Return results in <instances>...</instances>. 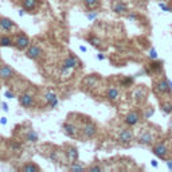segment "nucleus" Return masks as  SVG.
<instances>
[{
    "instance_id": "1",
    "label": "nucleus",
    "mask_w": 172,
    "mask_h": 172,
    "mask_svg": "<svg viewBox=\"0 0 172 172\" xmlns=\"http://www.w3.org/2000/svg\"><path fill=\"white\" fill-rule=\"evenodd\" d=\"M14 44L18 50H26L27 47H30V39L26 35H19Z\"/></svg>"
},
{
    "instance_id": "2",
    "label": "nucleus",
    "mask_w": 172,
    "mask_h": 172,
    "mask_svg": "<svg viewBox=\"0 0 172 172\" xmlns=\"http://www.w3.org/2000/svg\"><path fill=\"white\" fill-rule=\"evenodd\" d=\"M118 140H120V143L124 144V145L129 144L133 140V133H132V131H129V129L121 131V133H120V136H118Z\"/></svg>"
},
{
    "instance_id": "3",
    "label": "nucleus",
    "mask_w": 172,
    "mask_h": 172,
    "mask_svg": "<svg viewBox=\"0 0 172 172\" xmlns=\"http://www.w3.org/2000/svg\"><path fill=\"white\" fill-rule=\"evenodd\" d=\"M96 133H97V126L93 125V124H88V125H85L83 129H82V134H83V137H86V139L94 137Z\"/></svg>"
},
{
    "instance_id": "4",
    "label": "nucleus",
    "mask_w": 172,
    "mask_h": 172,
    "mask_svg": "<svg viewBox=\"0 0 172 172\" xmlns=\"http://www.w3.org/2000/svg\"><path fill=\"white\" fill-rule=\"evenodd\" d=\"M41 55H42V49L39 46H36V44L28 47V50H27V57L31 59H38Z\"/></svg>"
},
{
    "instance_id": "5",
    "label": "nucleus",
    "mask_w": 172,
    "mask_h": 172,
    "mask_svg": "<svg viewBox=\"0 0 172 172\" xmlns=\"http://www.w3.org/2000/svg\"><path fill=\"white\" fill-rule=\"evenodd\" d=\"M19 102H20V105L24 106V108H30V106L34 105V98L30 94H22L19 97Z\"/></svg>"
},
{
    "instance_id": "6",
    "label": "nucleus",
    "mask_w": 172,
    "mask_h": 172,
    "mask_svg": "<svg viewBox=\"0 0 172 172\" xmlns=\"http://www.w3.org/2000/svg\"><path fill=\"white\" fill-rule=\"evenodd\" d=\"M77 66H79V61L75 57H67L63 61V67L66 69H75Z\"/></svg>"
},
{
    "instance_id": "7",
    "label": "nucleus",
    "mask_w": 172,
    "mask_h": 172,
    "mask_svg": "<svg viewBox=\"0 0 172 172\" xmlns=\"http://www.w3.org/2000/svg\"><path fill=\"white\" fill-rule=\"evenodd\" d=\"M153 153L160 159H164L167 155V147L164 144H157V145L153 148Z\"/></svg>"
},
{
    "instance_id": "8",
    "label": "nucleus",
    "mask_w": 172,
    "mask_h": 172,
    "mask_svg": "<svg viewBox=\"0 0 172 172\" xmlns=\"http://www.w3.org/2000/svg\"><path fill=\"white\" fill-rule=\"evenodd\" d=\"M139 120H140V117H139V113H136V112H132V113H129L128 116L125 117V123L128 124V125L133 126V125H136V124L139 123Z\"/></svg>"
},
{
    "instance_id": "9",
    "label": "nucleus",
    "mask_w": 172,
    "mask_h": 172,
    "mask_svg": "<svg viewBox=\"0 0 172 172\" xmlns=\"http://www.w3.org/2000/svg\"><path fill=\"white\" fill-rule=\"evenodd\" d=\"M66 155L70 163H74V161L78 159V149L75 147H67V151H66Z\"/></svg>"
},
{
    "instance_id": "10",
    "label": "nucleus",
    "mask_w": 172,
    "mask_h": 172,
    "mask_svg": "<svg viewBox=\"0 0 172 172\" xmlns=\"http://www.w3.org/2000/svg\"><path fill=\"white\" fill-rule=\"evenodd\" d=\"M14 75V69L9 66H3L0 69V78L3 79H8Z\"/></svg>"
},
{
    "instance_id": "11",
    "label": "nucleus",
    "mask_w": 172,
    "mask_h": 172,
    "mask_svg": "<svg viewBox=\"0 0 172 172\" xmlns=\"http://www.w3.org/2000/svg\"><path fill=\"white\" fill-rule=\"evenodd\" d=\"M156 90L160 91V93H167L168 90H171V85H169V81H167V79H163V81H160L157 85H156Z\"/></svg>"
},
{
    "instance_id": "12",
    "label": "nucleus",
    "mask_w": 172,
    "mask_h": 172,
    "mask_svg": "<svg viewBox=\"0 0 172 172\" xmlns=\"http://www.w3.org/2000/svg\"><path fill=\"white\" fill-rule=\"evenodd\" d=\"M155 140V137L152 133H149V132H145V133H143L140 136V139H139V141H140L141 144H145V145H149V144H152Z\"/></svg>"
},
{
    "instance_id": "13",
    "label": "nucleus",
    "mask_w": 172,
    "mask_h": 172,
    "mask_svg": "<svg viewBox=\"0 0 172 172\" xmlns=\"http://www.w3.org/2000/svg\"><path fill=\"white\" fill-rule=\"evenodd\" d=\"M14 22L11 19H7V18H0V28L4 30V31H8L14 27Z\"/></svg>"
},
{
    "instance_id": "14",
    "label": "nucleus",
    "mask_w": 172,
    "mask_h": 172,
    "mask_svg": "<svg viewBox=\"0 0 172 172\" xmlns=\"http://www.w3.org/2000/svg\"><path fill=\"white\" fill-rule=\"evenodd\" d=\"M113 11L116 12V14H125V12L128 11V7H126V4H124L123 1H116V3L113 4Z\"/></svg>"
},
{
    "instance_id": "15",
    "label": "nucleus",
    "mask_w": 172,
    "mask_h": 172,
    "mask_svg": "<svg viewBox=\"0 0 172 172\" xmlns=\"http://www.w3.org/2000/svg\"><path fill=\"white\" fill-rule=\"evenodd\" d=\"M44 98H46L47 104H49L51 108H55V106L58 105V98H57V96L54 93H46Z\"/></svg>"
},
{
    "instance_id": "16",
    "label": "nucleus",
    "mask_w": 172,
    "mask_h": 172,
    "mask_svg": "<svg viewBox=\"0 0 172 172\" xmlns=\"http://www.w3.org/2000/svg\"><path fill=\"white\" fill-rule=\"evenodd\" d=\"M63 132L67 134V136H75L77 134V128L73 125V124H63Z\"/></svg>"
},
{
    "instance_id": "17",
    "label": "nucleus",
    "mask_w": 172,
    "mask_h": 172,
    "mask_svg": "<svg viewBox=\"0 0 172 172\" xmlns=\"http://www.w3.org/2000/svg\"><path fill=\"white\" fill-rule=\"evenodd\" d=\"M118 97H120V93H118V90H117L116 88H109V90H108V98L110 99V101H117L118 99Z\"/></svg>"
},
{
    "instance_id": "18",
    "label": "nucleus",
    "mask_w": 172,
    "mask_h": 172,
    "mask_svg": "<svg viewBox=\"0 0 172 172\" xmlns=\"http://www.w3.org/2000/svg\"><path fill=\"white\" fill-rule=\"evenodd\" d=\"M36 4H38L36 0H23V8L28 9V11H31V9L35 8Z\"/></svg>"
},
{
    "instance_id": "19",
    "label": "nucleus",
    "mask_w": 172,
    "mask_h": 172,
    "mask_svg": "<svg viewBox=\"0 0 172 172\" xmlns=\"http://www.w3.org/2000/svg\"><path fill=\"white\" fill-rule=\"evenodd\" d=\"M26 140L30 141V143H36V141H38V133H36L35 131H32V129H31L30 132H27Z\"/></svg>"
},
{
    "instance_id": "20",
    "label": "nucleus",
    "mask_w": 172,
    "mask_h": 172,
    "mask_svg": "<svg viewBox=\"0 0 172 172\" xmlns=\"http://www.w3.org/2000/svg\"><path fill=\"white\" fill-rule=\"evenodd\" d=\"M22 171H26V172H39L41 169H39V167L35 165V164H26V165L22 167Z\"/></svg>"
},
{
    "instance_id": "21",
    "label": "nucleus",
    "mask_w": 172,
    "mask_h": 172,
    "mask_svg": "<svg viewBox=\"0 0 172 172\" xmlns=\"http://www.w3.org/2000/svg\"><path fill=\"white\" fill-rule=\"evenodd\" d=\"M83 3L88 8H96L99 4V0H83Z\"/></svg>"
},
{
    "instance_id": "22",
    "label": "nucleus",
    "mask_w": 172,
    "mask_h": 172,
    "mask_svg": "<svg viewBox=\"0 0 172 172\" xmlns=\"http://www.w3.org/2000/svg\"><path fill=\"white\" fill-rule=\"evenodd\" d=\"M12 39L9 36H0V46H11Z\"/></svg>"
},
{
    "instance_id": "23",
    "label": "nucleus",
    "mask_w": 172,
    "mask_h": 172,
    "mask_svg": "<svg viewBox=\"0 0 172 172\" xmlns=\"http://www.w3.org/2000/svg\"><path fill=\"white\" fill-rule=\"evenodd\" d=\"M83 168H85V167L82 165V164H77V161H74V163L70 165V168H69V169H70V171H82Z\"/></svg>"
},
{
    "instance_id": "24",
    "label": "nucleus",
    "mask_w": 172,
    "mask_h": 172,
    "mask_svg": "<svg viewBox=\"0 0 172 172\" xmlns=\"http://www.w3.org/2000/svg\"><path fill=\"white\" fill-rule=\"evenodd\" d=\"M89 42H90L94 47H99V44H101V41H99L98 38H89Z\"/></svg>"
},
{
    "instance_id": "25",
    "label": "nucleus",
    "mask_w": 172,
    "mask_h": 172,
    "mask_svg": "<svg viewBox=\"0 0 172 172\" xmlns=\"http://www.w3.org/2000/svg\"><path fill=\"white\" fill-rule=\"evenodd\" d=\"M151 67L153 69V70H156V71H160L161 70V63H160V62H153V63L151 65Z\"/></svg>"
},
{
    "instance_id": "26",
    "label": "nucleus",
    "mask_w": 172,
    "mask_h": 172,
    "mask_svg": "<svg viewBox=\"0 0 172 172\" xmlns=\"http://www.w3.org/2000/svg\"><path fill=\"white\" fill-rule=\"evenodd\" d=\"M132 81H133L132 78H125V79L121 81V83H123V86H129V85L132 83Z\"/></svg>"
},
{
    "instance_id": "27",
    "label": "nucleus",
    "mask_w": 172,
    "mask_h": 172,
    "mask_svg": "<svg viewBox=\"0 0 172 172\" xmlns=\"http://www.w3.org/2000/svg\"><path fill=\"white\" fill-rule=\"evenodd\" d=\"M149 57H151L152 59H156V58H157V53H156V50L152 49V50H151V53H149Z\"/></svg>"
},
{
    "instance_id": "28",
    "label": "nucleus",
    "mask_w": 172,
    "mask_h": 172,
    "mask_svg": "<svg viewBox=\"0 0 172 172\" xmlns=\"http://www.w3.org/2000/svg\"><path fill=\"white\" fill-rule=\"evenodd\" d=\"M50 160H53V161H58V155H57L55 152H53V153L50 155Z\"/></svg>"
},
{
    "instance_id": "29",
    "label": "nucleus",
    "mask_w": 172,
    "mask_h": 172,
    "mask_svg": "<svg viewBox=\"0 0 172 172\" xmlns=\"http://www.w3.org/2000/svg\"><path fill=\"white\" fill-rule=\"evenodd\" d=\"M163 110L167 112V113H172V105H164Z\"/></svg>"
},
{
    "instance_id": "30",
    "label": "nucleus",
    "mask_w": 172,
    "mask_h": 172,
    "mask_svg": "<svg viewBox=\"0 0 172 172\" xmlns=\"http://www.w3.org/2000/svg\"><path fill=\"white\" fill-rule=\"evenodd\" d=\"M90 171H93V172H96V171H102V168L99 165H93V167H90Z\"/></svg>"
},
{
    "instance_id": "31",
    "label": "nucleus",
    "mask_w": 172,
    "mask_h": 172,
    "mask_svg": "<svg viewBox=\"0 0 172 172\" xmlns=\"http://www.w3.org/2000/svg\"><path fill=\"white\" fill-rule=\"evenodd\" d=\"M97 15H98V14H97V11H96V12H93V14H88V18L90 19V20H93V19L97 18Z\"/></svg>"
},
{
    "instance_id": "32",
    "label": "nucleus",
    "mask_w": 172,
    "mask_h": 172,
    "mask_svg": "<svg viewBox=\"0 0 172 172\" xmlns=\"http://www.w3.org/2000/svg\"><path fill=\"white\" fill-rule=\"evenodd\" d=\"M160 7H161V9H164V11H167V12L171 11V8H169V7H165L163 3H160Z\"/></svg>"
},
{
    "instance_id": "33",
    "label": "nucleus",
    "mask_w": 172,
    "mask_h": 172,
    "mask_svg": "<svg viewBox=\"0 0 172 172\" xmlns=\"http://www.w3.org/2000/svg\"><path fill=\"white\" fill-rule=\"evenodd\" d=\"M6 97L7 98H12V97H14V93H12V91H6Z\"/></svg>"
},
{
    "instance_id": "34",
    "label": "nucleus",
    "mask_w": 172,
    "mask_h": 172,
    "mask_svg": "<svg viewBox=\"0 0 172 172\" xmlns=\"http://www.w3.org/2000/svg\"><path fill=\"white\" fill-rule=\"evenodd\" d=\"M1 106H3V110L4 112H8V105H7V104H4V102H3V104H1Z\"/></svg>"
},
{
    "instance_id": "35",
    "label": "nucleus",
    "mask_w": 172,
    "mask_h": 172,
    "mask_svg": "<svg viewBox=\"0 0 172 172\" xmlns=\"http://www.w3.org/2000/svg\"><path fill=\"white\" fill-rule=\"evenodd\" d=\"M0 121H1V124H3V125H6V124H7V118H6V117H1V120H0Z\"/></svg>"
},
{
    "instance_id": "36",
    "label": "nucleus",
    "mask_w": 172,
    "mask_h": 172,
    "mask_svg": "<svg viewBox=\"0 0 172 172\" xmlns=\"http://www.w3.org/2000/svg\"><path fill=\"white\" fill-rule=\"evenodd\" d=\"M167 165H168V168H169V169H172V161H171V160L167 161Z\"/></svg>"
},
{
    "instance_id": "37",
    "label": "nucleus",
    "mask_w": 172,
    "mask_h": 172,
    "mask_svg": "<svg viewBox=\"0 0 172 172\" xmlns=\"http://www.w3.org/2000/svg\"><path fill=\"white\" fill-rule=\"evenodd\" d=\"M152 165H153V167H157V161H156V160H152Z\"/></svg>"
},
{
    "instance_id": "38",
    "label": "nucleus",
    "mask_w": 172,
    "mask_h": 172,
    "mask_svg": "<svg viewBox=\"0 0 172 172\" xmlns=\"http://www.w3.org/2000/svg\"><path fill=\"white\" fill-rule=\"evenodd\" d=\"M129 19H132V20H133V19H136V15H133V14L129 15Z\"/></svg>"
},
{
    "instance_id": "39",
    "label": "nucleus",
    "mask_w": 172,
    "mask_h": 172,
    "mask_svg": "<svg viewBox=\"0 0 172 172\" xmlns=\"http://www.w3.org/2000/svg\"><path fill=\"white\" fill-rule=\"evenodd\" d=\"M79 49H81V51H83V53H85V51H86V47H85V46H81V47H79Z\"/></svg>"
},
{
    "instance_id": "40",
    "label": "nucleus",
    "mask_w": 172,
    "mask_h": 172,
    "mask_svg": "<svg viewBox=\"0 0 172 172\" xmlns=\"http://www.w3.org/2000/svg\"><path fill=\"white\" fill-rule=\"evenodd\" d=\"M104 58H105V57L102 55V54H99V55H98V59H99V61H102V59H104Z\"/></svg>"
},
{
    "instance_id": "41",
    "label": "nucleus",
    "mask_w": 172,
    "mask_h": 172,
    "mask_svg": "<svg viewBox=\"0 0 172 172\" xmlns=\"http://www.w3.org/2000/svg\"><path fill=\"white\" fill-rule=\"evenodd\" d=\"M169 128H171V129H172V121H171V125H169Z\"/></svg>"
}]
</instances>
